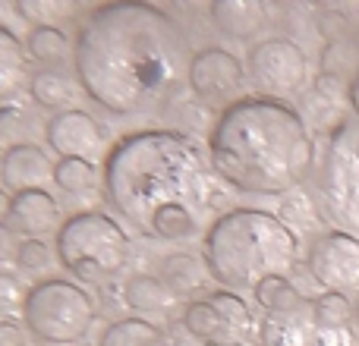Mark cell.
<instances>
[{"instance_id": "obj_1", "label": "cell", "mask_w": 359, "mask_h": 346, "mask_svg": "<svg viewBox=\"0 0 359 346\" xmlns=\"http://www.w3.org/2000/svg\"><path fill=\"white\" fill-rule=\"evenodd\" d=\"M189 60L183 25L151 0L92 6L76 29L73 73L82 92L114 117L168 101L186 82Z\"/></svg>"}, {"instance_id": "obj_2", "label": "cell", "mask_w": 359, "mask_h": 346, "mask_svg": "<svg viewBox=\"0 0 359 346\" xmlns=\"http://www.w3.org/2000/svg\"><path fill=\"white\" fill-rule=\"evenodd\" d=\"M104 195L126 227L161 242L196 240L211 205V161L180 130H139L111 145Z\"/></svg>"}, {"instance_id": "obj_3", "label": "cell", "mask_w": 359, "mask_h": 346, "mask_svg": "<svg viewBox=\"0 0 359 346\" xmlns=\"http://www.w3.org/2000/svg\"><path fill=\"white\" fill-rule=\"evenodd\" d=\"M211 170L246 195H290L316 167V139L293 104L243 95L208 132Z\"/></svg>"}, {"instance_id": "obj_4", "label": "cell", "mask_w": 359, "mask_h": 346, "mask_svg": "<svg viewBox=\"0 0 359 346\" xmlns=\"http://www.w3.org/2000/svg\"><path fill=\"white\" fill-rule=\"evenodd\" d=\"M202 261L224 290H255L265 277H287L297 268L299 240L271 211L230 208L205 230Z\"/></svg>"}, {"instance_id": "obj_5", "label": "cell", "mask_w": 359, "mask_h": 346, "mask_svg": "<svg viewBox=\"0 0 359 346\" xmlns=\"http://www.w3.org/2000/svg\"><path fill=\"white\" fill-rule=\"evenodd\" d=\"M57 261L82 284H107L130 261V233L104 211H76L57 230Z\"/></svg>"}, {"instance_id": "obj_6", "label": "cell", "mask_w": 359, "mask_h": 346, "mask_svg": "<svg viewBox=\"0 0 359 346\" xmlns=\"http://www.w3.org/2000/svg\"><path fill=\"white\" fill-rule=\"evenodd\" d=\"M98 305L82 284L67 277H41L29 286L22 324L41 346H73L95 328Z\"/></svg>"}, {"instance_id": "obj_7", "label": "cell", "mask_w": 359, "mask_h": 346, "mask_svg": "<svg viewBox=\"0 0 359 346\" xmlns=\"http://www.w3.org/2000/svg\"><path fill=\"white\" fill-rule=\"evenodd\" d=\"M318 195L331 221L359 236V123L344 120L328 132L318 167Z\"/></svg>"}, {"instance_id": "obj_8", "label": "cell", "mask_w": 359, "mask_h": 346, "mask_svg": "<svg viewBox=\"0 0 359 346\" xmlns=\"http://www.w3.org/2000/svg\"><path fill=\"white\" fill-rule=\"evenodd\" d=\"M183 331L198 346H249L259 324L240 293L215 290L183 309Z\"/></svg>"}, {"instance_id": "obj_9", "label": "cell", "mask_w": 359, "mask_h": 346, "mask_svg": "<svg viewBox=\"0 0 359 346\" xmlns=\"http://www.w3.org/2000/svg\"><path fill=\"white\" fill-rule=\"evenodd\" d=\"M246 79L262 98H297L309 82V57L290 38H262L246 54Z\"/></svg>"}, {"instance_id": "obj_10", "label": "cell", "mask_w": 359, "mask_h": 346, "mask_svg": "<svg viewBox=\"0 0 359 346\" xmlns=\"http://www.w3.org/2000/svg\"><path fill=\"white\" fill-rule=\"evenodd\" d=\"M246 63L227 48H208L196 50L189 60V73H186V85L202 104H217L224 107L236 104L246 88Z\"/></svg>"}, {"instance_id": "obj_11", "label": "cell", "mask_w": 359, "mask_h": 346, "mask_svg": "<svg viewBox=\"0 0 359 346\" xmlns=\"http://www.w3.org/2000/svg\"><path fill=\"white\" fill-rule=\"evenodd\" d=\"M306 268L325 293H359V236L325 230L309 242Z\"/></svg>"}, {"instance_id": "obj_12", "label": "cell", "mask_w": 359, "mask_h": 346, "mask_svg": "<svg viewBox=\"0 0 359 346\" xmlns=\"http://www.w3.org/2000/svg\"><path fill=\"white\" fill-rule=\"evenodd\" d=\"M44 142L57 158H86L92 161L107 145V126L98 123L88 111H63L44 123Z\"/></svg>"}, {"instance_id": "obj_13", "label": "cell", "mask_w": 359, "mask_h": 346, "mask_svg": "<svg viewBox=\"0 0 359 346\" xmlns=\"http://www.w3.org/2000/svg\"><path fill=\"white\" fill-rule=\"evenodd\" d=\"M54 164L48 151L35 142H13L0 155V183L6 192L19 195V192L44 189L48 179H54Z\"/></svg>"}, {"instance_id": "obj_14", "label": "cell", "mask_w": 359, "mask_h": 346, "mask_svg": "<svg viewBox=\"0 0 359 346\" xmlns=\"http://www.w3.org/2000/svg\"><path fill=\"white\" fill-rule=\"evenodd\" d=\"M10 227L25 240H44L50 230H60V205L48 189H32L13 195Z\"/></svg>"}, {"instance_id": "obj_15", "label": "cell", "mask_w": 359, "mask_h": 346, "mask_svg": "<svg viewBox=\"0 0 359 346\" xmlns=\"http://www.w3.org/2000/svg\"><path fill=\"white\" fill-rule=\"evenodd\" d=\"M316 315L312 299L287 312H268L259 324L262 346H316Z\"/></svg>"}, {"instance_id": "obj_16", "label": "cell", "mask_w": 359, "mask_h": 346, "mask_svg": "<svg viewBox=\"0 0 359 346\" xmlns=\"http://www.w3.org/2000/svg\"><path fill=\"white\" fill-rule=\"evenodd\" d=\"M211 25L233 41H252L268 25V6L259 0H215L208 6Z\"/></svg>"}, {"instance_id": "obj_17", "label": "cell", "mask_w": 359, "mask_h": 346, "mask_svg": "<svg viewBox=\"0 0 359 346\" xmlns=\"http://www.w3.org/2000/svg\"><path fill=\"white\" fill-rule=\"evenodd\" d=\"M29 50L25 41L0 22V104H13L22 92H29Z\"/></svg>"}, {"instance_id": "obj_18", "label": "cell", "mask_w": 359, "mask_h": 346, "mask_svg": "<svg viewBox=\"0 0 359 346\" xmlns=\"http://www.w3.org/2000/svg\"><path fill=\"white\" fill-rule=\"evenodd\" d=\"M29 95L44 111H73V101L82 95L79 76L73 69H35L29 82Z\"/></svg>"}, {"instance_id": "obj_19", "label": "cell", "mask_w": 359, "mask_h": 346, "mask_svg": "<svg viewBox=\"0 0 359 346\" xmlns=\"http://www.w3.org/2000/svg\"><path fill=\"white\" fill-rule=\"evenodd\" d=\"M158 277L174 293V299H196V293H202L208 286L211 274L202 258H196L189 252H174L158 261Z\"/></svg>"}, {"instance_id": "obj_20", "label": "cell", "mask_w": 359, "mask_h": 346, "mask_svg": "<svg viewBox=\"0 0 359 346\" xmlns=\"http://www.w3.org/2000/svg\"><path fill=\"white\" fill-rule=\"evenodd\" d=\"M25 50L29 60L38 63V69H69L76 57V41L57 25H44V29H32L25 38Z\"/></svg>"}, {"instance_id": "obj_21", "label": "cell", "mask_w": 359, "mask_h": 346, "mask_svg": "<svg viewBox=\"0 0 359 346\" xmlns=\"http://www.w3.org/2000/svg\"><path fill=\"white\" fill-rule=\"evenodd\" d=\"M123 305L136 312V318L168 315L174 309V293L161 284L158 274H133L123 284Z\"/></svg>"}, {"instance_id": "obj_22", "label": "cell", "mask_w": 359, "mask_h": 346, "mask_svg": "<svg viewBox=\"0 0 359 346\" xmlns=\"http://www.w3.org/2000/svg\"><path fill=\"white\" fill-rule=\"evenodd\" d=\"M98 346H174L170 337L149 318H117L101 331Z\"/></svg>"}, {"instance_id": "obj_23", "label": "cell", "mask_w": 359, "mask_h": 346, "mask_svg": "<svg viewBox=\"0 0 359 346\" xmlns=\"http://www.w3.org/2000/svg\"><path fill=\"white\" fill-rule=\"evenodd\" d=\"M54 186L69 198H88L104 186V177L86 158H57L54 164Z\"/></svg>"}, {"instance_id": "obj_24", "label": "cell", "mask_w": 359, "mask_h": 346, "mask_svg": "<svg viewBox=\"0 0 359 346\" xmlns=\"http://www.w3.org/2000/svg\"><path fill=\"white\" fill-rule=\"evenodd\" d=\"M255 303L268 312H287V309H297V305L306 303V296L297 290V284H293L290 277H265L259 286L252 290Z\"/></svg>"}, {"instance_id": "obj_25", "label": "cell", "mask_w": 359, "mask_h": 346, "mask_svg": "<svg viewBox=\"0 0 359 346\" xmlns=\"http://www.w3.org/2000/svg\"><path fill=\"white\" fill-rule=\"evenodd\" d=\"M16 16L25 19L32 29H44V25L60 29L63 19L76 16V4H63V0H19Z\"/></svg>"}, {"instance_id": "obj_26", "label": "cell", "mask_w": 359, "mask_h": 346, "mask_svg": "<svg viewBox=\"0 0 359 346\" xmlns=\"http://www.w3.org/2000/svg\"><path fill=\"white\" fill-rule=\"evenodd\" d=\"M312 315L318 328H353L356 303H350L344 293H322L312 299Z\"/></svg>"}, {"instance_id": "obj_27", "label": "cell", "mask_w": 359, "mask_h": 346, "mask_svg": "<svg viewBox=\"0 0 359 346\" xmlns=\"http://www.w3.org/2000/svg\"><path fill=\"white\" fill-rule=\"evenodd\" d=\"M25 296L29 290L22 286V280L13 271H0V321H16V315H22Z\"/></svg>"}, {"instance_id": "obj_28", "label": "cell", "mask_w": 359, "mask_h": 346, "mask_svg": "<svg viewBox=\"0 0 359 346\" xmlns=\"http://www.w3.org/2000/svg\"><path fill=\"white\" fill-rule=\"evenodd\" d=\"M54 258H57V252L48 246V240H22L16 265H19V271H25V274H44L54 265Z\"/></svg>"}, {"instance_id": "obj_29", "label": "cell", "mask_w": 359, "mask_h": 346, "mask_svg": "<svg viewBox=\"0 0 359 346\" xmlns=\"http://www.w3.org/2000/svg\"><path fill=\"white\" fill-rule=\"evenodd\" d=\"M318 32H322V38H325L328 44L347 41V35H350V19L344 16V13H337V10H325L322 16H318Z\"/></svg>"}, {"instance_id": "obj_30", "label": "cell", "mask_w": 359, "mask_h": 346, "mask_svg": "<svg viewBox=\"0 0 359 346\" xmlns=\"http://www.w3.org/2000/svg\"><path fill=\"white\" fill-rule=\"evenodd\" d=\"M353 328H316V346H353Z\"/></svg>"}, {"instance_id": "obj_31", "label": "cell", "mask_w": 359, "mask_h": 346, "mask_svg": "<svg viewBox=\"0 0 359 346\" xmlns=\"http://www.w3.org/2000/svg\"><path fill=\"white\" fill-rule=\"evenodd\" d=\"M19 246H22V240H19L16 230L10 223H0V265H13L19 255Z\"/></svg>"}, {"instance_id": "obj_32", "label": "cell", "mask_w": 359, "mask_h": 346, "mask_svg": "<svg viewBox=\"0 0 359 346\" xmlns=\"http://www.w3.org/2000/svg\"><path fill=\"white\" fill-rule=\"evenodd\" d=\"M0 346H29V331L19 321H0Z\"/></svg>"}, {"instance_id": "obj_33", "label": "cell", "mask_w": 359, "mask_h": 346, "mask_svg": "<svg viewBox=\"0 0 359 346\" xmlns=\"http://www.w3.org/2000/svg\"><path fill=\"white\" fill-rule=\"evenodd\" d=\"M347 104H350V111H353V117L359 123V69H356L353 79L347 82Z\"/></svg>"}, {"instance_id": "obj_34", "label": "cell", "mask_w": 359, "mask_h": 346, "mask_svg": "<svg viewBox=\"0 0 359 346\" xmlns=\"http://www.w3.org/2000/svg\"><path fill=\"white\" fill-rule=\"evenodd\" d=\"M13 217V195L6 189H0V223H10Z\"/></svg>"}, {"instance_id": "obj_35", "label": "cell", "mask_w": 359, "mask_h": 346, "mask_svg": "<svg viewBox=\"0 0 359 346\" xmlns=\"http://www.w3.org/2000/svg\"><path fill=\"white\" fill-rule=\"evenodd\" d=\"M353 331H356V337H359V299H356V315H353Z\"/></svg>"}]
</instances>
